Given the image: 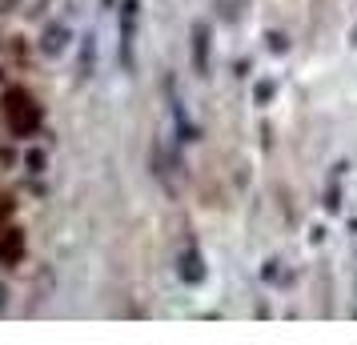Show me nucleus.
<instances>
[{"label": "nucleus", "mask_w": 357, "mask_h": 345, "mask_svg": "<svg viewBox=\"0 0 357 345\" xmlns=\"http://www.w3.org/2000/svg\"><path fill=\"white\" fill-rule=\"evenodd\" d=\"M0 305H4V289H0Z\"/></svg>", "instance_id": "f257e3e1"}]
</instances>
